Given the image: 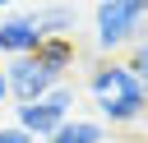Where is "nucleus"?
I'll list each match as a JSON object with an SVG mask.
<instances>
[{
  "instance_id": "nucleus-2",
  "label": "nucleus",
  "mask_w": 148,
  "mask_h": 143,
  "mask_svg": "<svg viewBox=\"0 0 148 143\" xmlns=\"http://www.w3.org/2000/svg\"><path fill=\"white\" fill-rule=\"evenodd\" d=\"M92 23H97V51L116 55L148 37V0H102Z\"/></svg>"
},
{
  "instance_id": "nucleus-1",
  "label": "nucleus",
  "mask_w": 148,
  "mask_h": 143,
  "mask_svg": "<svg viewBox=\"0 0 148 143\" xmlns=\"http://www.w3.org/2000/svg\"><path fill=\"white\" fill-rule=\"evenodd\" d=\"M88 92H92V106H97L102 125H139L148 115V92L130 74L125 60H102L88 74Z\"/></svg>"
},
{
  "instance_id": "nucleus-4",
  "label": "nucleus",
  "mask_w": 148,
  "mask_h": 143,
  "mask_svg": "<svg viewBox=\"0 0 148 143\" xmlns=\"http://www.w3.org/2000/svg\"><path fill=\"white\" fill-rule=\"evenodd\" d=\"M42 46V32L32 23V14H5L0 18V55L18 60V55H37Z\"/></svg>"
},
{
  "instance_id": "nucleus-10",
  "label": "nucleus",
  "mask_w": 148,
  "mask_h": 143,
  "mask_svg": "<svg viewBox=\"0 0 148 143\" xmlns=\"http://www.w3.org/2000/svg\"><path fill=\"white\" fill-rule=\"evenodd\" d=\"M0 143H37L28 129H18V125H0Z\"/></svg>"
},
{
  "instance_id": "nucleus-11",
  "label": "nucleus",
  "mask_w": 148,
  "mask_h": 143,
  "mask_svg": "<svg viewBox=\"0 0 148 143\" xmlns=\"http://www.w3.org/2000/svg\"><path fill=\"white\" fill-rule=\"evenodd\" d=\"M9 101V78H5V69H0V106Z\"/></svg>"
},
{
  "instance_id": "nucleus-3",
  "label": "nucleus",
  "mask_w": 148,
  "mask_h": 143,
  "mask_svg": "<svg viewBox=\"0 0 148 143\" xmlns=\"http://www.w3.org/2000/svg\"><path fill=\"white\" fill-rule=\"evenodd\" d=\"M5 78H9V101H14V106H23V101H42V97L60 83L37 55H18V60H9V65H5Z\"/></svg>"
},
{
  "instance_id": "nucleus-8",
  "label": "nucleus",
  "mask_w": 148,
  "mask_h": 143,
  "mask_svg": "<svg viewBox=\"0 0 148 143\" xmlns=\"http://www.w3.org/2000/svg\"><path fill=\"white\" fill-rule=\"evenodd\" d=\"M106 138V125L102 120H88V115H69L46 143H102Z\"/></svg>"
},
{
  "instance_id": "nucleus-12",
  "label": "nucleus",
  "mask_w": 148,
  "mask_h": 143,
  "mask_svg": "<svg viewBox=\"0 0 148 143\" xmlns=\"http://www.w3.org/2000/svg\"><path fill=\"white\" fill-rule=\"evenodd\" d=\"M102 143H120V138H102Z\"/></svg>"
},
{
  "instance_id": "nucleus-5",
  "label": "nucleus",
  "mask_w": 148,
  "mask_h": 143,
  "mask_svg": "<svg viewBox=\"0 0 148 143\" xmlns=\"http://www.w3.org/2000/svg\"><path fill=\"white\" fill-rule=\"evenodd\" d=\"M14 125H18V129H28L37 143H46V138H51L65 120H60L46 101H23V106H14Z\"/></svg>"
},
{
  "instance_id": "nucleus-13",
  "label": "nucleus",
  "mask_w": 148,
  "mask_h": 143,
  "mask_svg": "<svg viewBox=\"0 0 148 143\" xmlns=\"http://www.w3.org/2000/svg\"><path fill=\"white\" fill-rule=\"evenodd\" d=\"M5 5H14V0H0V9H5Z\"/></svg>"
},
{
  "instance_id": "nucleus-9",
  "label": "nucleus",
  "mask_w": 148,
  "mask_h": 143,
  "mask_svg": "<svg viewBox=\"0 0 148 143\" xmlns=\"http://www.w3.org/2000/svg\"><path fill=\"white\" fill-rule=\"evenodd\" d=\"M125 65H130V74L143 83V92H148V37L130 46V60H125Z\"/></svg>"
},
{
  "instance_id": "nucleus-7",
  "label": "nucleus",
  "mask_w": 148,
  "mask_h": 143,
  "mask_svg": "<svg viewBox=\"0 0 148 143\" xmlns=\"http://www.w3.org/2000/svg\"><path fill=\"white\" fill-rule=\"evenodd\" d=\"M32 23H37V32H42V42H46V37H69L74 23H79V14H74L69 5H42V9L32 14Z\"/></svg>"
},
{
  "instance_id": "nucleus-6",
  "label": "nucleus",
  "mask_w": 148,
  "mask_h": 143,
  "mask_svg": "<svg viewBox=\"0 0 148 143\" xmlns=\"http://www.w3.org/2000/svg\"><path fill=\"white\" fill-rule=\"evenodd\" d=\"M37 60H42L56 78H65V74L74 69V60H79V46H74V37H46V42L37 46Z\"/></svg>"
}]
</instances>
